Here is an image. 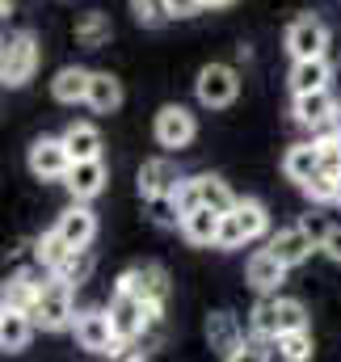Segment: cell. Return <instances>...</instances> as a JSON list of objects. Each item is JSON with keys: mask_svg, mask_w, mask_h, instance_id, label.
Instances as JSON below:
<instances>
[{"mask_svg": "<svg viewBox=\"0 0 341 362\" xmlns=\"http://www.w3.org/2000/svg\"><path fill=\"white\" fill-rule=\"evenodd\" d=\"M224 362H270V350H265V341H257V337H249L236 354H228Z\"/></svg>", "mask_w": 341, "mask_h": 362, "instance_id": "36", "label": "cell"}, {"mask_svg": "<svg viewBox=\"0 0 341 362\" xmlns=\"http://www.w3.org/2000/svg\"><path fill=\"white\" fill-rule=\"evenodd\" d=\"M236 219V228L245 232V240H261L270 232V211L257 202V198H236V206L228 211Z\"/></svg>", "mask_w": 341, "mask_h": 362, "instance_id": "24", "label": "cell"}, {"mask_svg": "<svg viewBox=\"0 0 341 362\" xmlns=\"http://www.w3.org/2000/svg\"><path fill=\"white\" fill-rule=\"evenodd\" d=\"M241 245H249V240H245V232L236 228V219H232V215H224V223H219V245H215V249H241Z\"/></svg>", "mask_w": 341, "mask_h": 362, "instance_id": "37", "label": "cell"}, {"mask_svg": "<svg viewBox=\"0 0 341 362\" xmlns=\"http://www.w3.org/2000/svg\"><path fill=\"white\" fill-rule=\"evenodd\" d=\"M25 160H30V173H34L38 181H64L68 169H72V152H68L64 135H59V139H51V135L34 139Z\"/></svg>", "mask_w": 341, "mask_h": 362, "instance_id": "8", "label": "cell"}, {"mask_svg": "<svg viewBox=\"0 0 341 362\" xmlns=\"http://www.w3.org/2000/svg\"><path fill=\"white\" fill-rule=\"evenodd\" d=\"M341 101H333V93L320 89V93H299L295 97V105H291V114H295V122L299 127H312V131H320V127H333V114H337Z\"/></svg>", "mask_w": 341, "mask_h": 362, "instance_id": "12", "label": "cell"}, {"mask_svg": "<svg viewBox=\"0 0 341 362\" xmlns=\"http://www.w3.org/2000/svg\"><path fill=\"white\" fill-rule=\"evenodd\" d=\"M198 202L202 206H211V211H232L236 206V194L228 189V181L215 177V173H198Z\"/></svg>", "mask_w": 341, "mask_h": 362, "instance_id": "26", "label": "cell"}, {"mask_svg": "<svg viewBox=\"0 0 341 362\" xmlns=\"http://www.w3.org/2000/svg\"><path fill=\"white\" fill-rule=\"evenodd\" d=\"M312 202H337V194H341V177H333V173H316V177H308L304 185H299Z\"/></svg>", "mask_w": 341, "mask_h": 362, "instance_id": "34", "label": "cell"}, {"mask_svg": "<svg viewBox=\"0 0 341 362\" xmlns=\"http://www.w3.org/2000/svg\"><path fill=\"white\" fill-rule=\"evenodd\" d=\"M325 51H329V25L320 17L304 13L287 25V55L291 59H325Z\"/></svg>", "mask_w": 341, "mask_h": 362, "instance_id": "5", "label": "cell"}, {"mask_svg": "<svg viewBox=\"0 0 341 362\" xmlns=\"http://www.w3.org/2000/svg\"><path fill=\"white\" fill-rule=\"evenodd\" d=\"M320 232H325V228H316V223H291V228H278L265 249H270L287 270H295V266H304V262L320 249Z\"/></svg>", "mask_w": 341, "mask_h": 362, "instance_id": "2", "label": "cell"}, {"mask_svg": "<svg viewBox=\"0 0 341 362\" xmlns=\"http://www.w3.org/2000/svg\"><path fill=\"white\" fill-rule=\"evenodd\" d=\"M105 177H110V173H105V160H72L64 185L72 189L76 202H93V198L105 189Z\"/></svg>", "mask_w": 341, "mask_h": 362, "instance_id": "16", "label": "cell"}, {"mask_svg": "<svg viewBox=\"0 0 341 362\" xmlns=\"http://www.w3.org/2000/svg\"><path fill=\"white\" fill-rule=\"evenodd\" d=\"M76 42L81 47H101V42H110V17L105 13H85L81 21H76Z\"/></svg>", "mask_w": 341, "mask_h": 362, "instance_id": "31", "label": "cell"}, {"mask_svg": "<svg viewBox=\"0 0 341 362\" xmlns=\"http://www.w3.org/2000/svg\"><path fill=\"white\" fill-rule=\"evenodd\" d=\"M38 72V38L30 30L13 34V38H0V85L4 89H21L30 85Z\"/></svg>", "mask_w": 341, "mask_h": 362, "instance_id": "1", "label": "cell"}, {"mask_svg": "<svg viewBox=\"0 0 341 362\" xmlns=\"http://www.w3.org/2000/svg\"><path fill=\"white\" fill-rule=\"evenodd\" d=\"M194 93L207 110H228L241 97V76H236L232 64H207V68H198Z\"/></svg>", "mask_w": 341, "mask_h": 362, "instance_id": "4", "label": "cell"}, {"mask_svg": "<svg viewBox=\"0 0 341 362\" xmlns=\"http://www.w3.org/2000/svg\"><path fill=\"white\" fill-rule=\"evenodd\" d=\"M88 81H93L88 68H59L55 81H51V97H55L59 105H76V101L88 97Z\"/></svg>", "mask_w": 341, "mask_h": 362, "instance_id": "22", "label": "cell"}, {"mask_svg": "<svg viewBox=\"0 0 341 362\" xmlns=\"http://www.w3.org/2000/svg\"><path fill=\"white\" fill-rule=\"evenodd\" d=\"M249 333H253L257 341H274V337H278V303H274V295H261L253 303V312H249Z\"/></svg>", "mask_w": 341, "mask_h": 362, "instance_id": "27", "label": "cell"}, {"mask_svg": "<svg viewBox=\"0 0 341 362\" xmlns=\"http://www.w3.org/2000/svg\"><path fill=\"white\" fill-rule=\"evenodd\" d=\"M337 206H341V194H337Z\"/></svg>", "mask_w": 341, "mask_h": 362, "instance_id": "44", "label": "cell"}, {"mask_svg": "<svg viewBox=\"0 0 341 362\" xmlns=\"http://www.w3.org/2000/svg\"><path fill=\"white\" fill-rule=\"evenodd\" d=\"M34 316L30 312H4V320H0V350H8V354H21L25 346H30V337H34Z\"/></svg>", "mask_w": 341, "mask_h": 362, "instance_id": "23", "label": "cell"}, {"mask_svg": "<svg viewBox=\"0 0 341 362\" xmlns=\"http://www.w3.org/2000/svg\"><path fill=\"white\" fill-rule=\"evenodd\" d=\"M278 303V333H295V329H308V308L299 299H287V295H274Z\"/></svg>", "mask_w": 341, "mask_h": 362, "instance_id": "32", "label": "cell"}, {"mask_svg": "<svg viewBox=\"0 0 341 362\" xmlns=\"http://www.w3.org/2000/svg\"><path fill=\"white\" fill-rule=\"evenodd\" d=\"M329 76H333V64H329V59H295L287 81H291V93L299 97V93L329 89Z\"/></svg>", "mask_w": 341, "mask_h": 362, "instance_id": "19", "label": "cell"}, {"mask_svg": "<svg viewBox=\"0 0 341 362\" xmlns=\"http://www.w3.org/2000/svg\"><path fill=\"white\" fill-rule=\"evenodd\" d=\"M207 341H211V350L215 354H236L241 346H245V333H241V325H236V316L232 312H211L207 316Z\"/></svg>", "mask_w": 341, "mask_h": 362, "instance_id": "17", "label": "cell"}, {"mask_svg": "<svg viewBox=\"0 0 341 362\" xmlns=\"http://www.w3.org/2000/svg\"><path fill=\"white\" fill-rule=\"evenodd\" d=\"M152 135H156L161 148L181 152V148L194 144V135H198V118H194L185 105H161V114H156V122H152Z\"/></svg>", "mask_w": 341, "mask_h": 362, "instance_id": "7", "label": "cell"}, {"mask_svg": "<svg viewBox=\"0 0 341 362\" xmlns=\"http://www.w3.org/2000/svg\"><path fill=\"white\" fill-rule=\"evenodd\" d=\"M219 223H224V211L198 206V211L181 215L177 232H181V236H185L190 245H198V249H211V245H219Z\"/></svg>", "mask_w": 341, "mask_h": 362, "instance_id": "15", "label": "cell"}, {"mask_svg": "<svg viewBox=\"0 0 341 362\" xmlns=\"http://www.w3.org/2000/svg\"><path fill=\"white\" fill-rule=\"evenodd\" d=\"M42 286H47V282H38L34 274H13V278L0 286V303H4L8 312H34Z\"/></svg>", "mask_w": 341, "mask_h": 362, "instance_id": "18", "label": "cell"}, {"mask_svg": "<svg viewBox=\"0 0 341 362\" xmlns=\"http://www.w3.org/2000/svg\"><path fill=\"white\" fill-rule=\"evenodd\" d=\"M177 165L165 160V156H152V160H144L139 165V194H144V202H156V198H173V189H177Z\"/></svg>", "mask_w": 341, "mask_h": 362, "instance_id": "11", "label": "cell"}, {"mask_svg": "<svg viewBox=\"0 0 341 362\" xmlns=\"http://www.w3.org/2000/svg\"><path fill=\"white\" fill-rule=\"evenodd\" d=\"M8 8H13V0H0V17H8Z\"/></svg>", "mask_w": 341, "mask_h": 362, "instance_id": "41", "label": "cell"}, {"mask_svg": "<svg viewBox=\"0 0 341 362\" xmlns=\"http://www.w3.org/2000/svg\"><path fill=\"white\" fill-rule=\"evenodd\" d=\"M105 312H110V325H114V337L118 341H139L144 337V329H148V303L144 299L114 291V299H110Z\"/></svg>", "mask_w": 341, "mask_h": 362, "instance_id": "10", "label": "cell"}, {"mask_svg": "<svg viewBox=\"0 0 341 362\" xmlns=\"http://www.w3.org/2000/svg\"><path fill=\"white\" fill-rule=\"evenodd\" d=\"M64 144H68L72 160H101V131L93 122H72L64 131Z\"/></svg>", "mask_w": 341, "mask_h": 362, "instance_id": "25", "label": "cell"}, {"mask_svg": "<svg viewBox=\"0 0 341 362\" xmlns=\"http://www.w3.org/2000/svg\"><path fill=\"white\" fill-rule=\"evenodd\" d=\"M114 291L135 295L148 308H165V299H169V274L161 270V266H131V270L118 274V286Z\"/></svg>", "mask_w": 341, "mask_h": 362, "instance_id": "6", "label": "cell"}, {"mask_svg": "<svg viewBox=\"0 0 341 362\" xmlns=\"http://www.w3.org/2000/svg\"><path fill=\"white\" fill-rule=\"evenodd\" d=\"M93 266H97V262H93V253H88V249H72V253L64 257V266L55 270V278H59V282H68V286L76 291V286H85V282H88Z\"/></svg>", "mask_w": 341, "mask_h": 362, "instance_id": "29", "label": "cell"}, {"mask_svg": "<svg viewBox=\"0 0 341 362\" xmlns=\"http://www.w3.org/2000/svg\"><path fill=\"white\" fill-rule=\"evenodd\" d=\"M232 0H202V8H228Z\"/></svg>", "mask_w": 341, "mask_h": 362, "instance_id": "40", "label": "cell"}, {"mask_svg": "<svg viewBox=\"0 0 341 362\" xmlns=\"http://www.w3.org/2000/svg\"><path fill=\"white\" fill-rule=\"evenodd\" d=\"M131 17L139 21V25H148V30H156V25H165L173 13H169V0H131Z\"/></svg>", "mask_w": 341, "mask_h": 362, "instance_id": "33", "label": "cell"}, {"mask_svg": "<svg viewBox=\"0 0 341 362\" xmlns=\"http://www.w3.org/2000/svg\"><path fill=\"white\" fill-rule=\"evenodd\" d=\"M4 312H8V308H4V303H0V320H4Z\"/></svg>", "mask_w": 341, "mask_h": 362, "instance_id": "43", "label": "cell"}, {"mask_svg": "<svg viewBox=\"0 0 341 362\" xmlns=\"http://www.w3.org/2000/svg\"><path fill=\"white\" fill-rule=\"evenodd\" d=\"M202 8V0H169V13L173 17H194Z\"/></svg>", "mask_w": 341, "mask_h": 362, "instance_id": "39", "label": "cell"}, {"mask_svg": "<svg viewBox=\"0 0 341 362\" xmlns=\"http://www.w3.org/2000/svg\"><path fill=\"white\" fill-rule=\"evenodd\" d=\"M72 333H76L81 350H93V354H110V350L118 346V337H114V325H110V312H105V308H85V312H76Z\"/></svg>", "mask_w": 341, "mask_h": 362, "instance_id": "9", "label": "cell"}, {"mask_svg": "<svg viewBox=\"0 0 341 362\" xmlns=\"http://www.w3.org/2000/svg\"><path fill=\"white\" fill-rule=\"evenodd\" d=\"M333 131L341 135V105H337V114H333Z\"/></svg>", "mask_w": 341, "mask_h": 362, "instance_id": "42", "label": "cell"}, {"mask_svg": "<svg viewBox=\"0 0 341 362\" xmlns=\"http://www.w3.org/2000/svg\"><path fill=\"white\" fill-rule=\"evenodd\" d=\"M173 206H177V215H190V211L202 206V202H198V177H181L177 181V189H173Z\"/></svg>", "mask_w": 341, "mask_h": 362, "instance_id": "35", "label": "cell"}, {"mask_svg": "<svg viewBox=\"0 0 341 362\" xmlns=\"http://www.w3.org/2000/svg\"><path fill=\"white\" fill-rule=\"evenodd\" d=\"M245 282L253 286L257 295H278V286L287 282V266L270 253V249H257L245 266Z\"/></svg>", "mask_w": 341, "mask_h": 362, "instance_id": "14", "label": "cell"}, {"mask_svg": "<svg viewBox=\"0 0 341 362\" xmlns=\"http://www.w3.org/2000/svg\"><path fill=\"white\" fill-rule=\"evenodd\" d=\"M282 173H287V181H295V185L316 177L320 173V148L316 144H291L287 156H282Z\"/></svg>", "mask_w": 341, "mask_h": 362, "instance_id": "21", "label": "cell"}, {"mask_svg": "<svg viewBox=\"0 0 341 362\" xmlns=\"http://www.w3.org/2000/svg\"><path fill=\"white\" fill-rule=\"evenodd\" d=\"M55 232L64 236V245H68V249H88V245L97 240V215L88 211L85 202H76V206H68V211L59 215Z\"/></svg>", "mask_w": 341, "mask_h": 362, "instance_id": "13", "label": "cell"}, {"mask_svg": "<svg viewBox=\"0 0 341 362\" xmlns=\"http://www.w3.org/2000/svg\"><path fill=\"white\" fill-rule=\"evenodd\" d=\"M278 362H312V329H295V333H278L274 337Z\"/></svg>", "mask_w": 341, "mask_h": 362, "instance_id": "28", "label": "cell"}, {"mask_svg": "<svg viewBox=\"0 0 341 362\" xmlns=\"http://www.w3.org/2000/svg\"><path fill=\"white\" fill-rule=\"evenodd\" d=\"M34 325L38 329H47V333H59V329H72V320H76V303H72V286L68 282H59V278H51L47 286H42V295H38V303H34Z\"/></svg>", "mask_w": 341, "mask_h": 362, "instance_id": "3", "label": "cell"}, {"mask_svg": "<svg viewBox=\"0 0 341 362\" xmlns=\"http://www.w3.org/2000/svg\"><path fill=\"white\" fill-rule=\"evenodd\" d=\"M320 253L341 266V228H325V232H320Z\"/></svg>", "mask_w": 341, "mask_h": 362, "instance_id": "38", "label": "cell"}, {"mask_svg": "<svg viewBox=\"0 0 341 362\" xmlns=\"http://www.w3.org/2000/svg\"><path fill=\"white\" fill-rule=\"evenodd\" d=\"M68 253H72V249L64 245V236H59L55 228H51V232H42V236H38V245H34L38 266H42V270H51V274L64 266V257H68Z\"/></svg>", "mask_w": 341, "mask_h": 362, "instance_id": "30", "label": "cell"}, {"mask_svg": "<svg viewBox=\"0 0 341 362\" xmlns=\"http://www.w3.org/2000/svg\"><path fill=\"white\" fill-rule=\"evenodd\" d=\"M85 105L93 114H114V110L122 105V81H118L114 72H93Z\"/></svg>", "mask_w": 341, "mask_h": 362, "instance_id": "20", "label": "cell"}]
</instances>
